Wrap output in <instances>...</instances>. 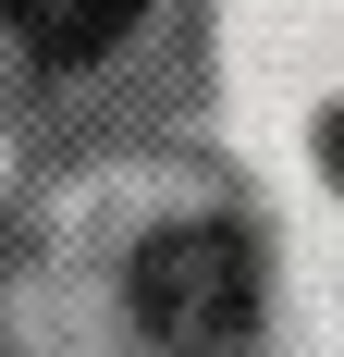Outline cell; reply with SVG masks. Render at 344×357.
I'll return each mask as SVG.
<instances>
[{
  "label": "cell",
  "instance_id": "1",
  "mask_svg": "<svg viewBox=\"0 0 344 357\" xmlns=\"http://www.w3.org/2000/svg\"><path fill=\"white\" fill-rule=\"evenodd\" d=\"M13 357H271L258 222L197 160H62L0 234Z\"/></svg>",
  "mask_w": 344,
  "mask_h": 357
},
{
  "label": "cell",
  "instance_id": "2",
  "mask_svg": "<svg viewBox=\"0 0 344 357\" xmlns=\"http://www.w3.org/2000/svg\"><path fill=\"white\" fill-rule=\"evenodd\" d=\"M172 0H0V111L13 123H86L160 86Z\"/></svg>",
  "mask_w": 344,
  "mask_h": 357
},
{
  "label": "cell",
  "instance_id": "3",
  "mask_svg": "<svg viewBox=\"0 0 344 357\" xmlns=\"http://www.w3.org/2000/svg\"><path fill=\"white\" fill-rule=\"evenodd\" d=\"M320 160H332V185H344V111H332V123H320Z\"/></svg>",
  "mask_w": 344,
  "mask_h": 357
}]
</instances>
